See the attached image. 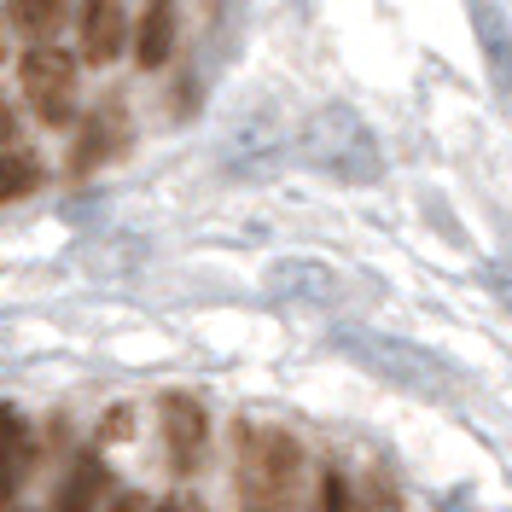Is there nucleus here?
<instances>
[{"label": "nucleus", "instance_id": "nucleus-1", "mask_svg": "<svg viewBox=\"0 0 512 512\" xmlns=\"http://www.w3.org/2000/svg\"><path fill=\"white\" fill-rule=\"evenodd\" d=\"M233 483L239 512H315L309 507V454L280 425H233Z\"/></svg>", "mask_w": 512, "mask_h": 512}, {"label": "nucleus", "instance_id": "nucleus-2", "mask_svg": "<svg viewBox=\"0 0 512 512\" xmlns=\"http://www.w3.org/2000/svg\"><path fill=\"white\" fill-rule=\"evenodd\" d=\"M291 163L297 169H309L320 181H338V187H373L384 181V146L373 123L344 105V99H332V105H315L303 128L291 134Z\"/></svg>", "mask_w": 512, "mask_h": 512}, {"label": "nucleus", "instance_id": "nucleus-3", "mask_svg": "<svg viewBox=\"0 0 512 512\" xmlns=\"http://www.w3.org/2000/svg\"><path fill=\"white\" fill-rule=\"evenodd\" d=\"M332 350H344L355 367H367L373 379L396 384V390H414V396H431V402L460 396L454 361L437 350H425V344H414V338H396V332L361 326V320H338L332 326Z\"/></svg>", "mask_w": 512, "mask_h": 512}, {"label": "nucleus", "instance_id": "nucleus-4", "mask_svg": "<svg viewBox=\"0 0 512 512\" xmlns=\"http://www.w3.org/2000/svg\"><path fill=\"white\" fill-rule=\"evenodd\" d=\"M291 158V140L280 134V123H274V111H262V117H251V123L227 128L222 146H216V169H222L227 181H274V169Z\"/></svg>", "mask_w": 512, "mask_h": 512}, {"label": "nucleus", "instance_id": "nucleus-5", "mask_svg": "<svg viewBox=\"0 0 512 512\" xmlns=\"http://www.w3.org/2000/svg\"><path fill=\"white\" fill-rule=\"evenodd\" d=\"M18 76H24V99H30V111L41 123L47 128L70 123V111H76V59L64 47H53V41L30 47L24 64H18Z\"/></svg>", "mask_w": 512, "mask_h": 512}, {"label": "nucleus", "instance_id": "nucleus-6", "mask_svg": "<svg viewBox=\"0 0 512 512\" xmlns=\"http://www.w3.org/2000/svg\"><path fill=\"white\" fill-rule=\"evenodd\" d=\"M262 291H268L274 303H297V309H338L350 286H344V274H338L332 262H320V256H280V262H268Z\"/></svg>", "mask_w": 512, "mask_h": 512}, {"label": "nucleus", "instance_id": "nucleus-7", "mask_svg": "<svg viewBox=\"0 0 512 512\" xmlns=\"http://www.w3.org/2000/svg\"><path fill=\"white\" fill-rule=\"evenodd\" d=\"M158 431H163V448H169V466L192 472L204 460V443H210V414H204L198 396L169 390V396H158Z\"/></svg>", "mask_w": 512, "mask_h": 512}, {"label": "nucleus", "instance_id": "nucleus-8", "mask_svg": "<svg viewBox=\"0 0 512 512\" xmlns=\"http://www.w3.org/2000/svg\"><path fill=\"white\" fill-rule=\"evenodd\" d=\"M472 6V35H478L483 70H489V88L512 99V24L495 0H466Z\"/></svg>", "mask_w": 512, "mask_h": 512}, {"label": "nucleus", "instance_id": "nucleus-9", "mask_svg": "<svg viewBox=\"0 0 512 512\" xmlns=\"http://www.w3.org/2000/svg\"><path fill=\"white\" fill-rule=\"evenodd\" d=\"M123 134H128L123 105H99L94 117L82 123V134H76V152H70V175H94L99 163H111L117 152H123Z\"/></svg>", "mask_w": 512, "mask_h": 512}, {"label": "nucleus", "instance_id": "nucleus-10", "mask_svg": "<svg viewBox=\"0 0 512 512\" xmlns=\"http://www.w3.org/2000/svg\"><path fill=\"white\" fill-rule=\"evenodd\" d=\"M128 47V12L123 0H82V59L111 64Z\"/></svg>", "mask_w": 512, "mask_h": 512}, {"label": "nucleus", "instance_id": "nucleus-11", "mask_svg": "<svg viewBox=\"0 0 512 512\" xmlns=\"http://www.w3.org/2000/svg\"><path fill=\"white\" fill-rule=\"evenodd\" d=\"M30 460H35L30 425H24L18 408H6V402H0V507H12V501H18V483H24V472H30Z\"/></svg>", "mask_w": 512, "mask_h": 512}, {"label": "nucleus", "instance_id": "nucleus-12", "mask_svg": "<svg viewBox=\"0 0 512 512\" xmlns=\"http://www.w3.org/2000/svg\"><path fill=\"white\" fill-rule=\"evenodd\" d=\"M169 53H175V0H146L140 30H134V59L140 70H158Z\"/></svg>", "mask_w": 512, "mask_h": 512}, {"label": "nucleus", "instance_id": "nucleus-13", "mask_svg": "<svg viewBox=\"0 0 512 512\" xmlns=\"http://www.w3.org/2000/svg\"><path fill=\"white\" fill-rule=\"evenodd\" d=\"M105 501V466L99 454H76V466L64 472L59 495H53V512H94Z\"/></svg>", "mask_w": 512, "mask_h": 512}, {"label": "nucleus", "instance_id": "nucleus-14", "mask_svg": "<svg viewBox=\"0 0 512 512\" xmlns=\"http://www.w3.org/2000/svg\"><path fill=\"white\" fill-rule=\"evenodd\" d=\"M0 12H6V24L24 35L30 47L53 41V35H59V24H64V0H6Z\"/></svg>", "mask_w": 512, "mask_h": 512}, {"label": "nucleus", "instance_id": "nucleus-15", "mask_svg": "<svg viewBox=\"0 0 512 512\" xmlns=\"http://www.w3.org/2000/svg\"><path fill=\"white\" fill-rule=\"evenodd\" d=\"M41 175H47V169H41L35 152H12V146H6V152H0V204L30 198V192L41 187Z\"/></svg>", "mask_w": 512, "mask_h": 512}, {"label": "nucleus", "instance_id": "nucleus-16", "mask_svg": "<svg viewBox=\"0 0 512 512\" xmlns=\"http://www.w3.org/2000/svg\"><path fill=\"white\" fill-rule=\"evenodd\" d=\"M350 512H402V489L384 478V472H367V478L355 483Z\"/></svg>", "mask_w": 512, "mask_h": 512}, {"label": "nucleus", "instance_id": "nucleus-17", "mask_svg": "<svg viewBox=\"0 0 512 512\" xmlns=\"http://www.w3.org/2000/svg\"><path fill=\"white\" fill-rule=\"evenodd\" d=\"M320 512H350V489L338 472H326V483H320Z\"/></svg>", "mask_w": 512, "mask_h": 512}, {"label": "nucleus", "instance_id": "nucleus-18", "mask_svg": "<svg viewBox=\"0 0 512 512\" xmlns=\"http://www.w3.org/2000/svg\"><path fill=\"white\" fill-rule=\"evenodd\" d=\"M128 431H134V408H111L105 425H99V437H105V443H111V437H128Z\"/></svg>", "mask_w": 512, "mask_h": 512}, {"label": "nucleus", "instance_id": "nucleus-19", "mask_svg": "<svg viewBox=\"0 0 512 512\" xmlns=\"http://www.w3.org/2000/svg\"><path fill=\"white\" fill-rule=\"evenodd\" d=\"M12 140H18V111H12V105L0 99V152H6Z\"/></svg>", "mask_w": 512, "mask_h": 512}, {"label": "nucleus", "instance_id": "nucleus-20", "mask_svg": "<svg viewBox=\"0 0 512 512\" xmlns=\"http://www.w3.org/2000/svg\"><path fill=\"white\" fill-rule=\"evenodd\" d=\"M111 512H152V507H146V495H117Z\"/></svg>", "mask_w": 512, "mask_h": 512}, {"label": "nucleus", "instance_id": "nucleus-21", "mask_svg": "<svg viewBox=\"0 0 512 512\" xmlns=\"http://www.w3.org/2000/svg\"><path fill=\"white\" fill-rule=\"evenodd\" d=\"M158 512H204V507H198V501H192V495H175V501H163Z\"/></svg>", "mask_w": 512, "mask_h": 512}, {"label": "nucleus", "instance_id": "nucleus-22", "mask_svg": "<svg viewBox=\"0 0 512 512\" xmlns=\"http://www.w3.org/2000/svg\"><path fill=\"white\" fill-rule=\"evenodd\" d=\"M0 59H6V12H0Z\"/></svg>", "mask_w": 512, "mask_h": 512}]
</instances>
